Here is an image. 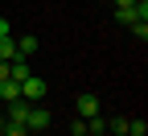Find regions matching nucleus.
<instances>
[{
    "label": "nucleus",
    "instance_id": "4468645a",
    "mask_svg": "<svg viewBox=\"0 0 148 136\" xmlns=\"http://www.w3.org/2000/svg\"><path fill=\"white\" fill-rule=\"evenodd\" d=\"M0 37H8V17H0Z\"/></svg>",
    "mask_w": 148,
    "mask_h": 136
},
{
    "label": "nucleus",
    "instance_id": "39448f33",
    "mask_svg": "<svg viewBox=\"0 0 148 136\" xmlns=\"http://www.w3.org/2000/svg\"><path fill=\"white\" fill-rule=\"evenodd\" d=\"M0 99H21V83H12V79H4V83H0Z\"/></svg>",
    "mask_w": 148,
    "mask_h": 136
},
{
    "label": "nucleus",
    "instance_id": "ddd939ff",
    "mask_svg": "<svg viewBox=\"0 0 148 136\" xmlns=\"http://www.w3.org/2000/svg\"><path fill=\"white\" fill-rule=\"evenodd\" d=\"M4 79H8V62L0 58V83H4Z\"/></svg>",
    "mask_w": 148,
    "mask_h": 136
},
{
    "label": "nucleus",
    "instance_id": "20e7f679",
    "mask_svg": "<svg viewBox=\"0 0 148 136\" xmlns=\"http://www.w3.org/2000/svg\"><path fill=\"white\" fill-rule=\"evenodd\" d=\"M29 107H33L29 99H12V103H8V124H25V115H29Z\"/></svg>",
    "mask_w": 148,
    "mask_h": 136
},
{
    "label": "nucleus",
    "instance_id": "7ed1b4c3",
    "mask_svg": "<svg viewBox=\"0 0 148 136\" xmlns=\"http://www.w3.org/2000/svg\"><path fill=\"white\" fill-rule=\"evenodd\" d=\"M74 111L82 115V120H90V115H99V95H78V99H74Z\"/></svg>",
    "mask_w": 148,
    "mask_h": 136
},
{
    "label": "nucleus",
    "instance_id": "dca6fc26",
    "mask_svg": "<svg viewBox=\"0 0 148 136\" xmlns=\"http://www.w3.org/2000/svg\"><path fill=\"white\" fill-rule=\"evenodd\" d=\"M123 136H132V132H123Z\"/></svg>",
    "mask_w": 148,
    "mask_h": 136
},
{
    "label": "nucleus",
    "instance_id": "423d86ee",
    "mask_svg": "<svg viewBox=\"0 0 148 136\" xmlns=\"http://www.w3.org/2000/svg\"><path fill=\"white\" fill-rule=\"evenodd\" d=\"M0 58H4V62H12V58H16V41H12V33L0 37Z\"/></svg>",
    "mask_w": 148,
    "mask_h": 136
},
{
    "label": "nucleus",
    "instance_id": "f8f14e48",
    "mask_svg": "<svg viewBox=\"0 0 148 136\" xmlns=\"http://www.w3.org/2000/svg\"><path fill=\"white\" fill-rule=\"evenodd\" d=\"M127 29H132L140 41H148V21H136V25H127Z\"/></svg>",
    "mask_w": 148,
    "mask_h": 136
},
{
    "label": "nucleus",
    "instance_id": "0eeeda50",
    "mask_svg": "<svg viewBox=\"0 0 148 136\" xmlns=\"http://www.w3.org/2000/svg\"><path fill=\"white\" fill-rule=\"evenodd\" d=\"M86 136H107V120L90 115V120H86Z\"/></svg>",
    "mask_w": 148,
    "mask_h": 136
},
{
    "label": "nucleus",
    "instance_id": "f03ea898",
    "mask_svg": "<svg viewBox=\"0 0 148 136\" xmlns=\"http://www.w3.org/2000/svg\"><path fill=\"white\" fill-rule=\"evenodd\" d=\"M49 120H53V115H49L45 107H29V115H25V128H29V132H45V128H49Z\"/></svg>",
    "mask_w": 148,
    "mask_h": 136
},
{
    "label": "nucleus",
    "instance_id": "6e6552de",
    "mask_svg": "<svg viewBox=\"0 0 148 136\" xmlns=\"http://www.w3.org/2000/svg\"><path fill=\"white\" fill-rule=\"evenodd\" d=\"M37 50V37H21V41H16V58H29Z\"/></svg>",
    "mask_w": 148,
    "mask_h": 136
},
{
    "label": "nucleus",
    "instance_id": "9b49d317",
    "mask_svg": "<svg viewBox=\"0 0 148 136\" xmlns=\"http://www.w3.org/2000/svg\"><path fill=\"white\" fill-rule=\"evenodd\" d=\"M107 132H111V136H123V132H127V120H123V115H119V120H111Z\"/></svg>",
    "mask_w": 148,
    "mask_h": 136
},
{
    "label": "nucleus",
    "instance_id": "9d476101",
    "mask_svg": "<svg viewBox=\"0 0 148 136\" xmlns=\"http://www.w3.org/2000/svg\"><path fill=\"white\" fill-rule=\"evenodd\" d=\"M115 21L119 25H136V8H115Z\"/></svg>",
    "mask_w": 148,
    "mask_h": 136
},
{
    "label": "nucleus",
    "instance_id": "f257e3e1",
    "mask_svg": "<svg viewBox=\"0 0 148 136\" xmlns=\"http://www.w3.org/2000/svg\"><path fill=\"white\" fill-rule=\"evenodd\" d=\"M21 99H45V79H37V74H29V79L21 83Z\"/></svg>",
    "mask_w": 148,
    "mask_h": 136
},
{
    "label": "nucleus",
    "instance_id": "1a4fd4ad",
    "mask_svg": "<svg viewBox=\"0 0 148 136\" xmlns=\"http://www.w3.org/2000/svg\"><path fill=\"white\" fill-rule=\"evenodd\" d=\"M127 132H132V136H144V132H148V120H144V115H136V120H127Z\"/></svg>",
    "mask_w": 148,
    "mask_h": 136
},
{
    "label": "nucleus",
    "instance_id": "2eb2a0df",
    "mask_svg": "<svg viewBox=\"0 0 148 136\" xmlns=\"http://www.w3.org/2000/svg\"><path fill=\"white\" fill-rule=\"evenodd\" d=\"M0 132H4V111H0Z\"/></svg>",
    "mask_w": 148,
    "mask_h": 136
}]
</instances>
